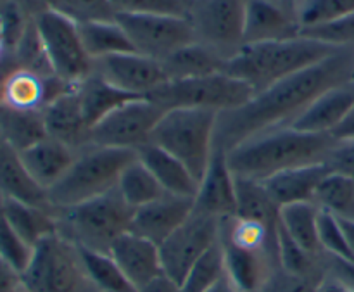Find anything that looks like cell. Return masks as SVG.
Here are the masks:
<instances>
[{"instance_id": "cell-1", "label": "cell", "mask_w": 354, "mask_h": 292, "mask_svg": "<svg viewBox=\"0 0 354 292\" xmlns=\"http://www.w3.org/2000/svg\"><path fill=\"white\" fill-rule=\"evenodd\" d=\"M353 66L354 48H339L324 61L256 93L244 106L218 116L214 142L228 152L256 135L290 127L322 93L353 82Z\"/></svg>"}, {"instance_id": "cell-2", "label": "cell", "mask_w": 354, "mask_h": 292, "mask_svg": "<svg viewBox=\"0 0 354 292\" xmlns=\"http://www.w3.org/2000/svg\"><path fill=\"white\" fill-rule=\"evenodd\" d=\"M334 144L332 135L283 127L242 142L227 152V159L235 176L263 182L287 170L325 163Z\"/></svg>"}, {"instance_id": "cell-3", "label": "cell", "mask_w": 354, "mask_h": 292, "mask_svg": "<svg viewBox=\"0 0 354 292\" xmlns=\"http://www.w3.org/2000/svg\"><path fill=\"white\" fill-rule=\"evenodd\" d=\"M337 51L332 45L304 35L289 40L244 45L228 59L225 73L251 86L256 95Z\"/></svg>"}, {"instance_id": "cell-4", "label": "cell", "mask_w": 354, "mask_h": 292, "mask_svg": "<svg viewBox=\"0 0 354 292\" xmlns=\"http://www.w3.org/2000/svg\"><path fill=\"white\" fill-rule=\"evenodd\" d=\"M137 158L130 149L86 144L78 149L71 168L47 190L52 211L76 206L116 189L123 170Z\"/></svg>"}, {"instance_id": "cell-5", "label": "cell", "mask_w": 354, "mask_h": 292, "mask_svg": "<svg viewBox=\"0 0 354 292\" xmlns=\"http://www.w3.org/2000/svg\"><path fill=\"white\" fill-rule=\"evenodd\" d=\"M133 208L116 189L76 206L55 210L57 232L78 248L109 255L114 242L130 232Z\"/></svg>"}, {"instance_id": "cell-6", "label": "cell", "mask_w": 354, "mask_h": 292, "mask_svg": "<svg viewBox=\"0 0 354 292\" xmlns=\"http://www.w3.org/2000/svg\"><path fill=\"white\" fill-rule=\"evenodd\" d=\"M218 116L207 109H169L156 125L151 142L180 159L201 182L214 151Z\"/></svg>"}, {"instance_id": "cell-7", "label": "cell", "mask_w": 354, "mask_h": 292, "mask_svg": "<svg viewBox=\"0 0 354 292\" xmlns=\"http://www.w3.org/2000/svg\"><path fill=\"white\" fill-rule=\"evenodd\" d=\"M23 284L28 292H99L80 248L59 232L35 246Z\"/></svg>"}, {"instance_id": "cell-8", "label": "cell", "mask_w": 354, "mask_h": 292, "mask_svg": "<svg viewBox=\"0 0 354 292\" xmlns=\"http://www.w3.org/2000/svg\"><path fill=\"white\" fill-rule=\"evenodd\" d=\"M254 97L249 85L241 80L216 73L203 78L171 80L156 89L147 99L169 109H207L221 114L237 109Z\"/></svg>"}, {"instance_id": "cell-9", "label": "cell", "mask_w": 354, "mask_h": 292, "mask_svg": "<svg viewBox=\"0 0 354 292\" xmlns=\"http://www.w3.org/2000/svg\"><path fill=\"white\" fill-rule=\"evenodd\" d=\"M248 0H192L189 19L196 42L232 59L244 47Z\"/></svg>"}, {"instance_id": "cell-10", "label": "cell", "mask_w": 354, "mask_h": 292, "mask_svg": "<svg viewBox=\"0 0 354 292\" xmlns=\"http://www.w3.org/2000/svg\"><path fill=\"white\" fill-rule=\"evenodd\" d=\"M50 68L68 85L82 82L93 71V61L83 47L78 24L50 10L35 19Z\"/></svg>"}, {"instance_id": "cell-11", "label": "cell", "mask_w": 354, "mask_h": 292, "mask_svg": "<svg viewBox=\"0 0 354 292\" xmlns=\"http://www.w3.org/2000/svg\"><path fill=\"white\" fill-rule=\"evenodd\" d=\"M165 113L161 106L147 97L130 100L90 130L88 144L137 152V149L151 142L152 131Z\"/></svg>"}, {"instance_id": "cell-12", "label": "cell", "mask_w": 354, "mask_h": 292, "mask_svg": "<svg viewBox=\"0 0 354 292\" xmlns=\"http://www.w3.org/2000/svg\"><path fill=\"white\" fill-rule=\"evenodd\" d=\"M220 218L194 210L192 215L159 246L162 272L180 286L197 259L220 242Z\"/></svg>"}, {"instance_id": "cell-13", "label": "cell", "mask_w": 354, "mask_h": 292, "mask_svg": "<svg viewBox=\"0 0 354 292\" xmlns=\"http://www.w3.org/2000/svg\"><path fill=\"white\" fill-rule=\"evenodd\" d=\"M116 21L128 35L135 52L159 62L196 42L189 17L118 14Z\"/></svg>"}, {"instance_id": "cell-14", "label": "cell", "mask_w": 354, "mask_h": 292, "mask_svg": "<svg viewBox=\"0 0 354 292\" xmlns=\"http://www.w3.org/2000/svg\"><path fill=\"white\" fill-rule=\"evenodd\" d=\"M93 71L107 83L137 97H147L168 82L165 68L156 59L138 52L107 55L93 61Z\"/></svg>"}, {"instance_id": "cell-15", "label": "cell", "mask_w": 354, "mask_h": 292, "mask_svg": "<svg viewBox=\"0 0 354 292\" xmlns=\"http://www.w3.org/2000/svg\"><path fill=\"white\" fill-rule=\"evenodd\" d=\"M71 85L57 76H44L14 64L0 78V107L23 113H41L54 97Z\"/></svg>"}, {"instance_id": "cell-16", "label": "cell", "mask_w": 354, "mask_h": 292, "mask_svg": "<svg viewBox=\"0 0 354 292\" xmlns=\"http://www.w3.org/2000/svg\"><path fill=\"white\" fill-rule=\"evenodd\" d=\"M194 210L214 218L235 217V175L228 166L227 151L214 142L206 173L199 182Z\"/></svg>"}, {"instance_id": "cell-17", "label": "cell", "mask_w": 354, "mask_h": 292, "mask_svg": "<svg viewBox=\"0 0 354 292\" xmlns=\"http://www.w3.org/2000/svg\"><path fill=\"white\" fill-rule=\"evenodd\" d=\"M192 197L165 194L159 199L138 208L133 213L130 232L161 246L194 211Z\"/></svg>"}, {"instance_id": "cell-18", "label": "cell", "mask_w": 354, "mask_h": 292, "mask_svg": "<svg viewBox=\"0 0 354 292\" xmlns=\"http://www.w3.org/2000/svg\"><path fill=\"white\" fill-rule=\"evenodd\" d=\"M45 131L48 137L62 142L73 149H82L88 144L90 128L83 116L76 86L71 85L50 100L41 111Z\"/></svg>"}, {"instance_id": "cell-19", "label": "cell", "mask_w": 354, "mask_h": 292, "mask_svg": "<svg viewBox=\"0 0 354 292\" xmlns=\"http://www.w3.org/2000/svg\"><path fill=\"white\" fill-rule=\"evenodd\" d=\"M109 255L135 291L165 273L159 246L133 232L121 235L113 244Z\"/></svg>"}, {"instance_id": "cell-20", "label": "cell", "mask_w": 354, "mask_h": 292, "mask_svg": "<svg viewBox=\"0 0 354 292\" xmlns=\"http://www.w3.org/2000/svg\"><path fill=\"white\" fill-rule=\"evenodd\" d=\"M301 35L297 16L268 0H248L244 17V45L266 44Z\"/></svg>"}, {"instance_id": "cell-21", "label": "cell", "mask_w": 354, "mask_h": 292, "mask_svg": "<svg viewBox=\"0 0 354 292\" xmlns=\"http://www.w3.org/2000/svg\"><path fill=\"white\" fill-rule=\"evenodd\" d=\"M223 249L225 279L235 292H259L279 268L277 253L244 251L220 239Z\"/></svg>"}, {"instance_id": "cell-22", "label": "cell", "mask_w": 354, "mask_h": 292, "mask_svg": "<svg viewBox=\"0 0 354 292\" xmlns=\"http://www.w3.org/2000/svg\"><path fill=\"white\" fill-rule=\"evenodd\" d=\"M76 152H78L76 149L47 135L21 151L19 154L31 179L47 192L68 173L75 161Z\"/></svg>"}, {"instance_id": "cell-23", "label": "cell", "mask_w": 354, "mask_h": 292, "mask_svg": "<svg viewBox=\"0 0 354 292\" xmlns=\"http://www.w3.org/2000/svg\"><path fill=\"white\" fill-rule=\"evenodd\" d=\"M354 107V82L342 83L322 93L290 127L306 134L330 135Z\"/></svg>"}, {"instance_id": "cell-24", "label": "cell", "mask_w": 354, "mask_h": 292, "mask_svg": "<svg viewBox=\"0 0 354 292\" xmlns=\"http://www.w3.org/2000/svg\"><path fill=\"white\" fill-rule=\"evenodd\" d=\"M0 196L52 210L47 192L37 185L23 165L19 151L0 137Z\"/></svg>"}, {"instance_id": "cell-25", "label": "cell", "mask_w": 354, "mask_h": 292, "mask_svg": "<svg viewBox=\"0 0 354 292\" xmlns=\"http://www.w3.org/2000/svg\"><path fill=\"white\" fill-rule=\"evenodd\" d=\"M137 158L147 166L149 172L156 176L166 194L196 199L199 182L190 173V170L175 156L149 142L137 149Z\"/></svg>"}, {"instance_id": "cell-26", "label": "cell", "mask_w": 354, "mask_h": 292, "mask_svg": "<svg viewBox=\"0 0 354 292\" xmlns=\"http://www.w3.org/2000/svg\"><path fill=\"white\" fill-rule=\"evenodd\" d=\"M328 173L330 172L324 163L299 166L263 180V185L279 208L297 203H313L318 185Z\"/></svg>"}, {"instance_id": "cell-27", "label": "cell", "mask_w": 354, "mask_h": 292, "mask_svg": "<svg viewBox=\"0 0 354 292\" xmlns=\"http://www.w3.org/2000/svg\"><path fill=\"white\" fill-rule=\"evenodd\" d=\"M75 86L76 92H78L80 104H82L83 116H85L90 130L120 106L133 99H140V97L116 89L114 85L107 83L102 76L97 75L95 71L85 76L82 82L75 83Z\"/></svg>"}, {"instance_id": "cell-28", "label": "cell", "mask_w": 354, "mask_h": 292, "mask_svg": "<svg viewBox=\"0 0 354 292\" xmlns=\"http://www.w3.org/2000/svg\"><path fill=\"white\" fill-rule=\"evenodd\" d=\"M227 62V59L216 51L199 42H192L166 57L161 64L168 76V82H171V80L203 78V76L225 73Z\"/></svg>"}, {"instance_id": "cell-29", "label": "cell", "mask_w": 354, "mask_h": 292, "mask_svg": "<svg viewBox=\"0 0 354 292\" xmlns=\"http://www.w3.org/2000/svg\"><path fill=\"white\" fill-rule=\"evenodd\" d=\"M0 211L9 221L10 227L31 246L38 244L41 239L57 232V220L52 210L31 206L16 199H0Z\"/></svg>"}, {"instance_id": "cell-30", "label": "cell", "mask_w": 354, "mask_h": 292, "mask_svg": "<svg viewBox=\"0 0 354 292\" xmlns=\"http://www.w3.org/2000/svg\"><path fill=\"white\" fill-rule=\"evenodd\" d=\"M318 215L320 210L313 203H297L280 208L279 223L290 239L306 253L324 256L318 239Z\"/></svg>"}, {"instance_id": "cell-31", "label": "cell", "mask_w": 354, "mask_h": 292, "mask_svg": "<svg viewBox=\"0 0 354 292\" xmlns=\"http://www.w3.org/2000/svg\"><path fill=\"white\" fill-rule=\"evenodd\" d=\"M235 217L261 221L266 227L277 228L280 208L272 199L263 182L235 176Z\"/></svg>"}, {"instance_id": "cell-32", "label": "cell", "mask_w": 354, "mask_h": 292, "mask_svg": "<svg viewBox=\"0 0 354 292\" xmlns=\"http://www.w3.org/2000/svg\"><path fill=\"white\" fill-rule=\"evenodd\" d=\"M220 239L244 251L277 253V228H270L261 221L248 218H223Z\"/></svg>"}, {"instance_id": "cell-33", "label": "cell", "mask_w": 354, "mask_h": 292, "mask_svg": "<svg viewBox=\"0 0 354 292\" xmlns=\"http://www.w3.org/2000/svg\"><path fill=\"white\" fill-rule=\"evenodd\" d=\"M78 28L83 47L92 61L107 57V55L135 52L130 38L116 19L78 24Z\"/></svg>"}, {"instance_id": "cell-34", "label": "cell", "mask_w": 354, "mask_h": 292, "mask_svg": "<svg viewBox=\"0 0 354 292\" xmlns=\"http://www.w3.org/2000/svg\"><path fill=\"white\" fill-rule=\"evenodd\" d=\"M116 190L123 197L124 203L133 210H138L166 194L156 176L138 158H135L123 170L120 180H118Z\"/></svg>"}, {"instance_id": "cell-35", "label": "cell", "mask_w": 354, "mask_h": 292, "mask_svg": "<svg viewBox=\"0 0 354 292\" xmlns=\"http://www.w3.org/2000/svg\"><path fill=\"white\" fill-rule=\"evenodd\" d=\"M0 137L16 151H24L40 138L47 137L41 113H23L0 107Z\"/></svg>"}, {"instance_id": "cell-36", "label": "cell", "mask_w": 354, "mask_h": 292, "mask_svg": "<svg viewBox=\"0 0 354 292\" xmlns=\"http://www.w3.org/2000/svg\"><path fill=\"white\" fill-rule=\"evenodd\" d=\"M313 204L335 218L354 220V179L328 173L315 192Z\"/></svg>"}, {"instance_id": "cell-37", "label": "cell", "mask_w": 354, "mask_h": 292, "mask_svg": "<svg viewBox=\"0 0 354 292\" xmlns=\"http://www.w3.org/2000/svg\"><path fill=\"white\" fill-rule=\"evenodd\" d=\"M80 251H82L86 272L99 292H137L123 275L116 262L111 258V255L82 248Z\"/></svg>"}, {"instance_id": "cell-38", "label": "cell", "mask_w": 354, "mask_h": 292, "mask_svg": "<svg viewBox=\"0 0 354 292\" xmlns=\"http://www.w3.org/2000/svg\"><path fill=\"white\" fill-rule=\"evenodd\" d=\"M225 279L223 249L221 244H214L204 256H201L196 265L190 268L183 282L180 284L182 292H207Z\"/></svg>"}, {"instance_id": "cell-39", "label": "cell", "mask_w": 354, "mask_h": 292, "mask_svg": "<svg viewBox=\"0 0 354 292\" xmlns=\"http://www.w3.org/2000/svg\"><path fill=\"white\" fill-rule=\"evenodd\" d=\"M354 14V0H304L296 16L301 31L334 23Z\"/></svg>"}, {"instance_id": "cell-40", "label": "cell", "mask_w": 354, "mask_h": 292, "mask_svg": "<svg viewBox=\"0 0 354 292\" xmlns=\"http://www.w3.org/2000/svg\"><path fill=\"white\" fill-rule=\"evenodd\" d=\"M54 10L76 24L114 21L118 16L111 0H54Z\"/></svg>"}, {"instance_id": "cell-41", "label": "cell", "mask_w": 354, "mask_h": 292, "mask_svg": "<svg viewBox=\"0 0 354 292\" xmlns=\"http://www.w3.org/2000/svg\"><path fill=\"white\" fill-rule=\"evenodd\" d=\"M116 14L189 17L192 0H111Z\"/></svg>"}, {"instance_id": "cell-42", "label": "cell", "mask_w": 354, "mask_h": 292, "mask_svg": "<svg viewBox=\"0 0 354 292\" xmlns=\"http://www.w3.org/2000/svg\"><path fill=\"white\" fill-rule=\"evenodd\" d=\"M31 256H33V248L10 227L0 211V259L23 275L26 266L30 265Z\"/></svg>"}, {"instance_id": "cell-43", "label": "cell", "mask_w": 354, "mask_h": 292, "mask_svg": "<svg viewBox=\"0 0 354 292\" xmlns=\"http://www.w3.org/2000/svg\"><path fill=\"white\" fill-rule=\"evenodd\" d=\"M318 239L325 255L354 263V256L346 241L339 218L327 211H320L318 215Z\"/></svg>"}, {"instance_id": "cell-44", "label": "cell", "mask_w": 354, "mask_h": 292, "mask_svg": "<svg viewBox=\"0 0 354 292\" xmlns=\"http://www.w3.org/2000/svg\"><path fill=\"white\" fill-rule=\"evenodd\" d=\"M301 35L320 40L335 48H354V14L334 23L308 28L301 31Z\"/></svg>"}, {"instance_id": "cell-45", "label": "cell", "mask_w": 354, "mask_h": 292, "mask_svg": "<svg viewBox=\"0 0 354 292\" xmlns=\"http://www.w3.org/2000/svg\"><path fill=\"white\" fill-rule=\"evenodd\" d=\"M330 173H339L354 179V140H335L324 163Z\"/></svg>"}, {"instance_id": "cell-46", "label": "cell", "mask_w": 354, "mask_h": 292, "mask_svg": "<svg viewBox=\"0 0 354 292\" xmlns=\"http://www.w3.org/2000/svg\"><path fill=\"white\" fill-rule=\"evenodd\" d=\"M327 272L344 282L349 289L354 291V263L344 259L332 258L327 255Z\"/></svg>"}, {"instance_id": "cell-47", "label": "cell", "mask_w": 354, "mask_h": 292, "mask_svg": "<svg viewBox=\"0 0 354 292\" xmlns=\"http://www.w3.org/2000/svg\"><path fill=\"white\" fill-rule=\"evenodd\" d=\"M23 289V275L0 259V292H21Z\"/></svg>"}, {"instance_id": "cell-48", "label": "cell", "mask_w": 354, "mask_h": 292, "mask_svg": "<svg viewBox=\"0 0 354 292\" xmlns=\"http://www.w3.org/2000/svg\"><path fill=\"white\" fill-rule=\"evenodd\" d=\"M12 2L31 21L38 19L41 14L54 10V0H12Z\"/></svg>"}, {"instance_id": "cell-49", "label": "cell", "mask_w": 354, "mask_h": 292, "mask_svg": "<svg viewBox=\"0 0 354 292\" xmlns=\"http://www.w3.org/2000/svg\"><path fill=\"white\" fill-rule=\"evenodd\" d=\"M137 292H182L180 286L173 279H169L166 273H161L159 277H156L154 280H151L149 284H145L144 287H140Z\"/></svg>"}, {"instance_id": "cell-50", "label": "cell", "mask_w": 354, "mask_h": 292, "mask_svg": "<svg viewBox=\"0 0 354 292\" xmlns=\"http://www.w3.org/2000/svg\"><path fill=\"white\" fill-rule=\"evenodd\" d=\"M330 135L334 137V140L337 142L354 140V107L346 114L344 120L339 123V127L335 128Z\"/></svg>"}, {"instance_id": "cell-51", "label": "cell", "mask_w": 354, "mask_h": 292, "mask_svg": "<svg viewBox=\"0 0 354 292\" xmlns=\"http://www.w3.org/2000/svg\"><path fill=\"white\" fill-rule=\"evenodd\" d=\"M313 292H354V291L349 289L344 282H341L339 279H335L334 275L327 273V275H325V279L322 280L317 287H315Z\"/></svg>"}, {"instance_id": "cell-52", "label": "cell", "mask_w": 354, "mask_h": 292, "mask_svg": "<svg viewBox=\"0 0 354 292\" xmlns=\"http://www.w3.org/2000/svg\"><path fill=\"white\" fill-rule=\"evenodd\" d=\"M339 223H341L346 241H348L349 249H351L354 256V220H344V218H339Z\"/></svg>"}, {"instance_id": "cell-53", "label": "cell", "mask_w": 354, "mask_h": 292, "mask_svg": "<svg viewBox=\"0 0 354 292\" xmlns=\"http://www.w3.org/2000/svg\"><path fill=\"white\" fill-rule=\"evenodd\" d=\"M268 2L275 3V6L282 7V9L290 10V12L296 14L297 9H299V6L304 2V0H268Z\"/></svg>"}, {"instance_id": "cell-54", "label": "cell", "mask_w": 354, "mask_h": 292, "mask_svg": "<svg viewBox=\"0 0 354 292\" xmlns=\"http://www.w3.org/2000/svg\"><path fill=\"white\" fill-rule=\"evenodd\" d=\"M207 292H235V289L230 286V284H228L227 279H223L220 284H216L213 289L207 291Z\"/></svg>"}, {"instance_id": "cell-55", "label": "cell", "mask_w": 354, "mask_h": 292, "mask_svg": "<svg viewBox=\"0 0 354 292\" xmlns=\"http://www.w3.org/2000/svg\"><path fill=\"white\" fill-rule=\"evenodd\" d=\"M9 2H10V0H0V10H2L3 7H6Z\"/></svg>"}, {"instance_id": "cell-56", "label": "cell", "mask_w": 354, "mask_h": 292, "mask_svg": "<svg viewBox=\"0 0 354 292\" xmlns=\"http://www.w3.org/2000/svg\"><path fill=\"white\" fill-rule=\"evenodd\" d=\"M351 80L354 82V66H353V78H351Z\"/></svg>"}]
</instances>
